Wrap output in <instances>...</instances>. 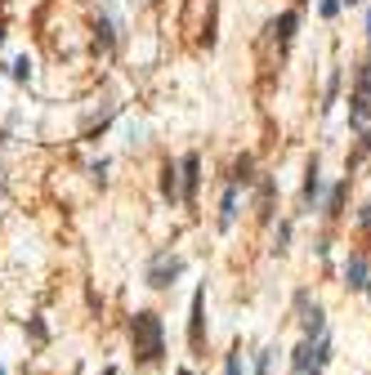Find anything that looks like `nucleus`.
<instances>
[{"label": "nucleus", "instance_id": "nucleus-11", "mask_svg": "<svg viewBox=\"0 0 371 375\" xmlns=\"http://www.w3.org/2000/svg\"><path fill=\"white\" fill-rule=\"evenodd\" d=\"M322 327H327V317H322V309H309V313H305V331H309V335H317V339H322Z\"/></svg>", "mask_w": 371, "mask_h": 375}, {"label": "nucleus", "instance_id": "nucleus-22", "mask_svg": "<svg viewBox=\"0 0 371 375\" xmlns=\"http://www.w3.org/2000/svg\"><path fill=\"white\" fill-rule=\"evenodd\" d=\"M340 5H358V0H340Z\"/></svg>", "mask_w": 371, "mask_h": 375}, {"label": "nucleus", "instance_id": "nucleus-17", "mask_svg": "<svg viewBox=\"0 0 371 375\" xmlns=\"http://www.w3.org/2000/svg\"><path fill=\"white\" fill-rule=\"evenodd\" d=\"M255 375H268V353H260V362H255Z\"/></svg>", "mask_w": 371, "mask_h": 375}, {"label": "nucleus", "instance_id": "nucleus-1", "mask_svg": "<svg viewBox=\"0 0 371 375\" xmlns=\"http://www.w3.org/2000/svg\"><path fill=\"white\" fill-rule=\"evenodd\" d=\"M130 344H134V357L139 362H157L166 353V339H161V317L157 313H134L130 317Z\"/></svg>", "mask_w": 371, "mask_h": 375}, {"label": "nucleus", "instance_id": "nucleus-2", "mask_svg": "<svg viewBox=\"0 0 371 375\" xmlns=\"http://www.w3.org/2000/svg\"><path fill=\"white\" fill-rule=\"evenodd\" d=\"M349 121L358 130L371 125V63L358 67V90H353V98H349Z\"/></svg>", "mask_w": 371, "mask_h": 375}, {"label": "nucleus", "instance_id": "nucleus-8", "mask_svg": "<svg viewBox=\"0 0 371 375\" xmlns=\"http://www.w3.org/2000/svg\"><path fill=\"white\" fill-rule=\"evenodd\" d=\"M233 219H238V188H228V192H224V210H219V228H233Z\"/></svg>", "mask_w": 371, "mask_h": 375}, {"label": "nucleus", "instance_id": "nucleus-15", "mask_svg": "<svg viewBox=\"0 0 371 375\" xmlns=\"http://www.w3.org/2000/svg\"><path fill=\"white\" fill-rule=\"evenodd\" d=\"M14 76L27 81V76H31V63H27V58H19V63H14Z\"/></svg>", "mask_w": 371, "mask_h": 375}, {"label": "nucleus", "instance_id": "nucleus-14", "mask_svg": "<svg viewBox=\"0 0 371 375\" xmlns=\"http://www.w3.org/2000/svg\"><path fill=\"white\" fill-rule=\"evenodd\" d=\"M224 375H242V349L228 357V371H224Z\"/></svg>", "mask_w": 371, "mask_h": 375}, {"label": "nucleus", "instance_id": "nucleus-5", "mask_svg": "<svg viewBox=\"0 0 371 375\" xmlns=\"http://www.w3.org/2000/svg\"><path fill=\"white\" fill-rule=\"evenodd\" d=\"M201 313H206V291H197V295H193V322H188V339H193V349H201Z\"/></svg>", "mask_w": 371, "mask_h": 375}, {"label": "nucleus", "instance_id": "nucleus-13", "mask_svg": "<svg viewBox=\"0 0 371 375\" xmlns=\"http://www.w3.org/2000/svg\"><path fill=\"white\" fill-rule=\"evenodd\" d=\"M233 179H238V183H250V157L238 161V175H233Z\"/></svg>", "mask_w": 371, "mask_h": 375}, {"label": "nucleus", "instance_id": "nucleus-12", "mask_svg": "<svg viewBox=\"0 0 371 375\" xmlns=\"http://www.w3.org/2000/svg\"><path fill=\"white\" fill-rule=\"evenodd\" d=\"M345 188H349V183H335V188H331V197H327V215H340V210H345Z\"/></svg>", "mask_w": 371, "mask_h": 375}, {"label": "nucleus", "instance_id": "nucleus-7", "mask_svg": "<svg viewBox=\"0 0 371 375\" xmlns=\"http://www.w3.org/2000/svg\"><path fill=\"white\" fill-rule=\"evenodd\" d=\"M197 170H201L197 157H183V201H193V197H197V179H201Z\"/></svg>", "mask_w": 371, "mask_h": 375}, {"label": "nucleus", "instance_id": "nucleus-9", "mask_svg": "<svg viewBox=\"0 0 371 375\" xmlns=\"http://www.w3.org/2000/svg\"><path fill=\"white\" fill-rule=\"evenodd\" d=\"M161 192H166V201L179 197V170L175 165H161Z\"/></svg>", "mask_w": 371, "mask_h": 375}, {"label": "nucleus", "instance_id": "nucleus-19", "mask_svg": "<svg viewBox=\"0 0 371 375\" xmlns=\"http://www.w3.org/2000/svg\"><path fill=\"white\" fill-rule=\"evenodd\" d=\"M367 41H371V14H367Z\"/></svg>", "mask_w": 371, "mask_h": 375}, {"label": "nucleus", "instance_id": "nucleus-6", "mask_svg": "<svg viewBox=\"0 0 371 375\" xmlns=\"http://www.w3.org/2000/svg\"><path fill=\"white\" fill-rule=\"evenodd\" d=\"M295 27H300V14H295V9H291V14H282V19L273 23V36H278V45H291Z\"/></svg>", "mask_w": 371, "mask_h": 375}, {"label": "nucleus", "instance_id": "nucleus-23", "mask_svg": "<svg viewBox=\"0 0 371 375\" xmlns=\"http://www.w3.org/2000/svg\"><path fill=\"white\" fill-rule=\"evenodd\" d=\"M179 375H193V371H179Z\"/></svg>", "mask_w": 371, "mask_h": 375}, {"label": "nucleus", "instance_id": "nucleus-4", "mask_svg": "<svg viewBox=\"0 0 371 375\" xmlns=\"http://www.w3.org/2000/svg\"><path fill=\"white\" fill-rule=\"evenodd\" d=\"M367 282H371L367 255H349V264H345V286H353V291H367Z\"/></svg>", "mask_w": 371, "mask_h": 375}, {"label": "nucleus", "instance_id": "nucleus-18", "mask_svg": "<svg viewBox=\"0 0 371 375\" xmlns=\"http://www.w3.org/2000/svg\"><path fill=\"white\" fill-rule=\"evenodd\" d=\"M358 219H362L367 228H371V201H367V206H362V215H358Z\"/></svg>", "mask_w": 371, "mask_h": 375}, {"label": "nucleus", "instance_id": "nucleus-21", "mask_svg": "<svg viewBox=\"0 0 371 375\" xmlns=\"http://www.w3.org/2000/svg\"><path fill=\"white\" fill-rule=\"evenodd\" d=\"M0 41H5V23H0Z\"/></svg>", "mask_w": 371, "mask_h": 375}, {"label": "nucleus", "instance_id": "nucleus-16", "mask_svg": "<svg viewBox=\"0 0 371 375\" xmlns=\"http://www.w3.org/2000/svg\"><path fill=\"white\" fill-rule=\"evenodd\" d=\"M340 14V0H322V19H335Z\"/></svg>", "mask_w": 371, "mask_h": 375}, {"label": "nucleus", "instance_id": "nucleus-20", "mask_svg": "<svg viewBox=\"0 0 371 375\" xmlns=\"http://www.w3.org/2000/svg\"><path fill=\"white\" fill-rule=\"evenodd\" d=\"M103 375H116V366H108V371H103Z\"/></svg>", "mask_w": 371, "mask_h": 375}, {"label": "nucleus", "instance_id": "nucleus-10", "mask_svg": "<svg viewBox=\"0 0 371 375\" xmlns=\"http://www.w3.org/2000/svg\"><path fill=\"white\" fill-rule=\"evenodd\" d=\"M317 192H322V175H317V157L309 161V179H305V201H317Z\"/></svg>", "mask_w": 371, "mask_h": 375}, {"label": "nucleus", "instance_id": "nucleus-3", "mask_svg": "<svg viewBox=\"0 0 371 375\" xmlns=\"http://www.w3.org/2000/svg\"><path fill=\"white\" fill-rule=\"evenodd\" d=\"M179 272H183V260H179V255H157L153 268H148V286H157V291H161V286H175Z\"/></svg>", "mask_w": 371, "mask_h": 375}]
</instances>
